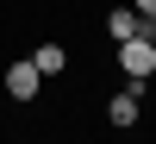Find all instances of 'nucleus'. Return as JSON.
<instances>
[{
  "instance_id": "obj_1",
  "label": "nucleus",
  "mask_w": 156,
  "mask_h": 144,
  "mask_svg": "<svg viewBox=\"0 0 156 144\" xmlns=\"http://www.w3.org/2000/svg\"><path fill=\"white\" fill-rule=\"evenodd\" d=\"M119 63H125V75H131V88H144L156 75V38H125V44H119Z\"/></svg>"
},
{
  "instance_id": "obj_2",
  "label": "nucleus",
  "mask_w": 156,
  "mask_h": 144,
  "mask_svg": "<svg viewBox=\"0 0 156 144\" xmlns=\"http://www.w3.org/2000/svg\"><path fill=\"white\" fill-rule=\"evenodd\" d=\"M37 82H44V75H37V63H6V94H12V100H31Z\"/></svg>"
},
{
  "instance_id": "obj_3",
  "label": "nucleus",
  "mask_w": 156,
  "mask_h": 144,
  "mask_svg": "<svg viewBox=\"0 0 156 144\" xmlns=\"http://www.w3.org/2000/svg\"><path fill=\"white\" fill-rule=\"evenodd\" d=\"M106 119L119 125V132H125V125H137V119H144V107H137V88H125V94H112V100H106Z\"/></svg>"
},
{
  "instance_id": "obj_4",
  "label": "nucleus",
  "mask_w": 156,
  "mask_h": 144,
  "mask_svg": "<svg viewBox=\"0 0 156 144\" xmlns=\"http://www.w3.org/2000/svg\"><path fill=\"white\" fill-rule=\"evenodd\" d=\"M31 63H37V75H62V63H69V57H62V44H37Z\"/></svg>"
},
{
  "instance_id": "obj_5",
  "label": "nucleus",
  "mask_w": 156,
  "mask_h": 144,
  "mask_svg": "<svg viewBox=\"0 0 156 144\" xmlns=\"http://www.w3.org/2000/svg\"><path fill=\"white\" fill-rule=\"evenodd\" d=\"M131 6H137V13H144V19H156V0H131Z\"/></svg>"
}]
</instances>
